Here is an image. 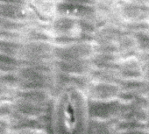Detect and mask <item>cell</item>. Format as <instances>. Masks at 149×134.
I'll return each instance as SVG.
<instances>
[{"label": "cell", "instance_id": "6da1fadb", "mask_svg": "<svg viewBox=\"0 0 149 134\" xmlns=\"http://www.w3.org/2000/svg\"><path fill=\"white\" fill-rule=\"evenodd\" d=\"M89 122L90 107L86 93L76 84L64 86L54 102L53 134H87Z\"/></svg>", "mask_w": 149, "mask_h": 134}, {"label": "cell", "instance_id": "7a4b0ae2", "mask_svg": "<svg viewBox=\"0 0 149 134\" xmlns=\"http://www.w3.org/2000/svg\"><path fill=\"white\" fill-rule=\"evenodd\" d=\"M55 14L57 16L68 17L76 19H91L95 18L97 12L95 6L58 1L55 4Z\"/></svg>", "mask_w": 149, "mask_h": 134}, {"label": "cell", "instance_id": "5b68a950", "mask_svg": "<svg viewBox=\"0 0 149 134\" xmlns=\"http://www.w3.org/2000/svg\"><path fill=\"white\" fill-rule=\"evenodd\" d=\"M59 1L78 4V5H87V6H96L97 0H59Z\"/></svg>", "mask_w": 149, "mask_h": 134}, {"label": "cell", "instance_id": "ba28073f", "mask_svg": "<svg viewBox=\"0 0 149 134\" xmlns=\"http://www.w3.org/2000/svg\"><path fill=\"white\" fill-rule=\"evenodd\" d=\"M100 1H116V0H100Z\"/></svg>", "mask_w": 149, "mask_h": 134}, {"label": "cell", "instance_id": "8992f818", "mask_svg": "<svg viewBox=\"0 0 149 134\" xmlns=\"http://www.w3.org/2000/svg\"><path fill=\"white\" fill-rule=\"evenodd\" d=\"M125 1L134 3V4H139V5L149 6V0H125Z\"/></svg>", "mask_w": 149, "mask_h": 134}, {"label": "cell", "instance_id": "52a82bcc", "mask_svg": "<svg viewBox=\"0 0 149 134\" xmlns=\"http://www.w3.org/2000/svg\"><path fill=\"white\" fill-rule=\"evenodd\" d=\"M45 1H48V2H53V3H56L59 0H45Z\"/></svg>", "mask_w": 149, "mask_h": 134}, {"label": "cell", "instance_id": "3957f363", "mask_svg": "<svg viewBox=\"0 0 149 134\" xmlns=\"http://www.w3.org/2000/svg\"><path fill=\"white\" fill-rule=\"evenodd\" d=\"M119 12L122 18L132 22H141L149 19V6L131 3L125 0L118 1Z\"/></svg>", "mask_w": 149, "mask_h": 134}, {"label": "cell", "instance_id": "277c9868", "mask_svg": "<svg viewBox=\"0 0 149 134\" xmlns=\"http://www.w3.org/2000/svg\"><path fill=\"white\" fill-rule=\"evenodd\" d=\"M28 12H30V11L26 9V6L0 3V18L21 19L23 18H26Z\"/></svg>", "mask_w": 149, "mask_h": 134}]
</instances>
